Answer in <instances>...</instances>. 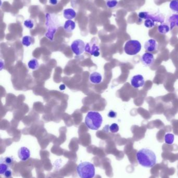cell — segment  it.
Masks as SVG:
<instances>
[{"label": "cell", "instance_id": "19", "mask_svg": "<svg viewBox=\"0 0 178 178\" xmlns=\"http://www.w3.org/2000/svg\"><path fill=\"white\" fill-rule=\"evenodd\" d=\"M28 67L32 70H36L39 67V62L35 58L31 59L28 63Z\"/></svg>", "mask_w": 178, "mask_h": 178}, {"label": "cell", "instance_id": "9", "mask_svg": "<svg viewBox=\"0 0 178 178\" xmlns=\"http://www.w3.org/2000/svg\"><path fill=\"white\" fill-rule=\"evenodd\" d=\"M142 64L146 67H149L153 65L155 61V58L153 54L147 52L144 53L141 58Z\"/></svg>", "mask_w": 178, "mask_h": 178}, {"label": "cell", "instance_id": "4", "mask_svg": "<svg viewBox=\"0 0 178 178\" xmlns=\"http://www.w3.org/2000/svg\"><path fill=\"white\" fill-rule=\"evenodd\" d=\"M76 170L80 178H93L95 176L94 164L88 161L79 163L77 167Z\"/></svg>", "mask_w": 178, "mask_h": 178}, {"label": "cell", "instance_id": "1", "mask_svg": "<svg viewBox=\"0 0 178 178\" xmlns=\"http://www.w3.org/2000/svg\"><path fill=\"white\" fill-rule=\"evenodd\" d=\"M136 159L139 164L145 168H152L157 163L156 154L149 148L139 149L136 153Z\"/></svg>", "mask_w": 178, "mask_h": 178}, {"label": "cell", "instance_id": "25", "mask_svg": "<svg viewBox=\"0 0 178 178\" xmlns=\"http://www.w3.org/2000/svg\"><path fill=\"white\" fill-rule=\"evenodd\" d=\"M144 24L146 28H151L155 26V22L150 19H147L144 21Z\"/></svg>", "mask_w": 178, "mask_h": 178}, {"label": "cell", "instance_id": "30", "mask_svg": "<svg viewBox=\"0 0 178 178\" xmlns=\"http://www.w3.org/2000/svg\"><path fill=\"white\" fill-rule=\"evenodd\" d=\"M57 0H49V3L52 5H56L57 4Z\"/></svg>", "mask_w": 178, "mask_h": 178}, {"label": "cell", "instance_id": "17", "mask_svg": "<svg viewBox=\"0 0 178 178\" xmlns=\"http://www.w3.org/2000/svg\"><path fill=\"white\" fill-rule=\"evenodd\" d=\"M34 38L31 36L26 35L24 36L22 39V44L25 47H29L31 45L34 43Z\"/></svg>", "mask_w": 178, "mask_h": 178}, {"label": "cell", "instance_id": "28", "mask_svg": "<svg viewBox=\"0 0 178 178\" xmlns=\"http://www.w3.org/2000/svg\"><path fill=\"white\" fill-rule=\"evenodd\" d=\"M117 116V114H116V112L111 111H110L108 114V116L111 118H114L116 117Z\"/></svg>", "mask_w": 178, "mask_h": 178}, {"label": "cell", "instance_id": "15", "mask_svg": "<svg viewBox=\"0 0 178 178\" xmlns=\"http://www.w3.org/2000/svg\"><path fill=\"white\" fill-rule=\"evenodd\" d=\"M63 16L65 19L71 20L76 17V13L72 8H67L64 10Z\"/></svg>", "mask_w": 178, "mask_h": 178}, {"label": "cell", "instance_id": "27", "mask_svg": "<svg viewBox=\"0 0 178 178\" xmlns=\"http://www.w3.org/2000/svg\"><path fill=\"white\" fill-rule=\"evenodd\" d=\"M110 131L113 134L117 133L119 130V127L118 124L114 123L112 124L109 127Z\"/></svg>", "mask_w": 178, "mask_h": 178}, {"label": "cell", "instance_id": "22", "mask_svg": "<svg viewBox=\"0 0 178 178\" xmlns=\"http://www.w3.org/2000/svg\"><path fill=\"white\" fill-rule=\"evenodd\" d=\"M10 169V166L2 161H0V173L1 175H4L6 171Z\"/></svg>", "mask_w": 178, "mask_h": 178}, {"label": "cell", "instance_id": "3", "mask_svg": "<svg viewBox=\"0 0 178 178\" xmlns=\"http://www.w3.org/2000/svg\"><path fill=\"white\" fill-rule=\"evenodd\" d=\"M102 117L99 113L89 111L85 117V123L89 129L97 130L102 126Z\"/></svg>", "mask_w": 178, "mask_h": 178}, {"label": "cell", "instance_id": "21", "mask_svg": "<svg viewBox=\"0 0 178 178\" xmlns=\"http://www.w3.org/2000/svg\"><path fill=\"white\" fill-rule=\"evenodd\" d=\"M169 6L172 11L178 14V0H172L170 3Z\"/></svg>", "mask_w": 178, "mask_h": 178}, {"label": "cell", "instance_id": "11", "mask_svg": "<svg viewBox=\"0 0 178 178\" xmlns=\"http://www.w3.org/2000/svg\"><path fill=\"white\" fill-rule=\"evenodd\" d=\"M30 151L26 147H22L18 151V156L22 161H27L30 158Z\"/></svg>", "mask_w": 178, "mask_h": 178}, {"label": "cell", "instance_id": "16", "mask_svg": "<svg viewBox=\"0 0 178 178\" xmlns=\"http://www.w3.org/2000/svg\"><path fill=\"white\" fill-rule=\"evenodd\" d=\"M75 22L71 20H68L65 22L64 29L67 32H72L75 29Z\"/></svg>", "mask_w": 178, "mask_h": 178}, {"label": "cell", "instance_id": "13", "mask_svg": "<svg viewBox=\"0 0 178 178\" xmlns=\"http://www.w3.org/2000/svg\"><path fill=\"white\" fill-rule=\"evenodd\" d=\"M166 22L170 28L171 30L176 27H178V14H173L169 16L167 18Z\"/></svg>", "mask_w": 178, "mask_h": 178}, {"label": "cell", "instance_id": "29", "mask_svg": "<svg viewBox=\"0 0 178 178\" xmlns=\"http://www.w3.org/2000/svg\"><path fill=\"white\" fill-rule=\"evenodd\" d=\"M3 175L5 176L6 178H11L12 176V171L11 170V169H8L5 172Z\"/></svg>", "mask_w": 178, "mask_h": 178}, {"label": "cell", "instance_id": "2", "mask_svg": "<svg viewBox=\"0 0 178 178\" xmlns=\"http://www.w3.org/2000/svg\"><path fill=\"white\" fill-rule=\"evenodd\" d=\"M46 25L48 31L45 34V36L49 39L53 40L54 35L57 31V28L60 26L59 19H58L57 15L49 13H47L46 15Z\"/></svg>", "mask_w": 178, "mask_h": 178}, {"label": "cell", "instance_id": "18", "mask_svg": "<svg viewBox=\"0 0 178 178\" xmlns=\"http://www.w3.org/2000/svg\"><path fill=\"white\" fill-rule=\"evenodd\" d=\"M158 32L161 34H166L170 31V28L167 24H162L158 27Z\"/></svg>", "mask_w": 178, "mask_h": 178}, {"label": "cell", "instance_id": "23", "mask_svg": "<svg viewBox=\"0 0 178 178\" xmlns=\"http://www.w3.org/2000/svg\"><path fill=\"white\" fill-rule=\"evenodd\" d=\"M1 161H2L4 163H6L8 166L11 167V166L14 162V158L13 157H11V156H7V157H5L4 158H1Z\"/></svg>", "mask_w": 178, "mask_h": 178}, {"label": "cell", "instance_id": "7", "mask_svg": "<svg viewBox=\"0 0 178 178\" xmlns=\"http://www.w3.org/2000/svg\"><path fill=\"white\" fill-rule=\"evenodd\" d=\"M71 47L74 54L76 55H80L85 51L86 45L82 40L77 39L72 42Z\"/></svg>", "mask_w": 178, "mask_h": 178}, {"label": "cell", "instance_id": "31", "mask_svg": "<svg viewBox=\"0 0 178 178\" xmlns=\"http://www.w3.org/2000/svg\"><path fill=\"white\" fill-rule=\"evenodd\" d=\"M65 88L66 87H65V86L64 84H61L59 87L60 90H61V91L64 90L65 89Z\"/></svg>", "mask_w": 178, "mask_h": 178}, {"label": "cell", "instance_id": "12", "mask_svg": "<svg viewBox=\"0 0 178 178\" xmlns=\"http://www.w3.org/2000/svg\"><path fill=\"white\" fill-rule=\"evenodd\" d=\"M144 47L148 52H154L158 49V43L155 40L151 39L145 43Z\"/></svg>", "mask_w": 178, "mask_h": 178}, {"label": "cell", "instance_id": "26", "mask_svg": "<svg viewBox=\"0 0 178 178\" xmlns=\"http://www.w3.org/2000/svg\"><path fill=\"white\" fill-rule=\"evenodd\" d=\"M24 25L26 27L31 29L34 26V22L32 19H27L24 21Z\"/></svg>", "mask_w": 178, "mask_h": 178}, {"label": "cell", "instance_id": "5", "mask_svg": "<svg viewBox=\"0 0 178 178\" xmlns=\"http://www.w3.org/2000/svg\"><path fill=\"white\" fill-rule=\"evenodd\" d=\"M142 45L140 42L135 40H130L126 42L124 49L125 53L129 55H135L141 51Z\"/></svg>", "mask_w": 178, "mask_h": 178}, {"label": "cell", "instance_id": "20", "mask_svg": "<svg viewBox=\"0 0 178 178\" xmlns=\"http://www.w3.org/2000/svg\"><path fill=\"white\" fill-rule=\"evenodd\" d=\"M164 140L166 144L168 145L172 144L174 140V136L172 134H166L164 137Z\"/></svg>", "mask_w": 178, "mask_h": 178}, {"label": "cell", "instance_id": "8", "mask_svg": "<svg viewBox=\"0 0 178 178\" xmlns=\"http://www.w3.org/2000/svg\"><path fill=\"white\" fill-rule=\"evenodd\" d=\"M145 84L144 77L141 74H136L132 78L131 84L134 88H139L143 87Z\"/></svg>", "mask_w": 178, "mask_h": 178}, {"label": "cell", "instance_id": "14", "mask_svg": "<svg viewBox=\"0 0 178 178\" xmlns=\"http://www.w3.org/2000/svg\"><path fill=\"white\" fill-rule=\"evenodd\" d=\"M89 80L94 84H99L102 82V74H99V72H94L90 75Z\"/></svg>", "mask_w": 178, "mask_h": 178}, {"label": "cell", "instance_id": "6", "mask_svg": "<svg viewBox=\"0 0 178 178\" xmlns=\"http://www.w3.org/2000/svg\"><path fill=\"white\" fill-rule=\"evenodd\" d=\"M138 16L141 19H150L154 22H159L163 24L165 21V17L160 13H149V12H141L139 13Z\"/></svg>", "mask_w": 178, "mask_h": 178}, {"label": "cell", "instance_id": "24", "mask_svg": "<svg viewBox=\"0 0 178 178\" xmlns=\"http://www.w3.org/2000/svg\"><path fill=\"white\" fill-rule=\"evenodd\" d=\"M118 4V0H106L107 6L110 8H116Z\"/></svg>", "mask_w": 178, "mask_h": 178}, {"label": "cell", "instance_id": "10", "mask_svg": "<svg viewBox=\"0 0 178 178\" xmlns=\"http://www.w3.org/2000/svg\"><path fill=\"white\" fill-rule=\"evenodd\" d=\"M85 51L95 57H98L100 55L99 47L95 44H91L90 43H87L86 45Z\"/></svg>", "mask_w": 178, "mask_h": 178}]
</instances>
